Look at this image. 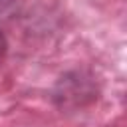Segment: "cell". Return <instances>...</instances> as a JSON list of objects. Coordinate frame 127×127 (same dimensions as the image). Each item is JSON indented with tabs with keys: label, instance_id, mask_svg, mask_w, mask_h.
<instances>
[{
	"label": "cell",
	"instance_id": "1",
	"mask_svg": "<svg viewBox=\"0 0 127 127\" xmlns=\"http://www.w3.org/2000/svg\"><path fill=\"white\" fill-rule=\"evenodd\" d=\"M6 50H8V42H6V36L0 32V60L6 56Z\"/></svg>",
	"mask_w": 127,
	"mask_h": 127
},
{
	"label": "cell",
	"instance_id": "2",
	"mask_svg": "<svg viewBox=\"0 0 127 127\" xmlns=\"http://www.w3.org/2000/svg\"><path fill=\"white\" fill-rule=\"evenodd\" d=\"M12 4H14V0H0V14H2L6 8H10Z\"/></svg>",
	"mask_w": 127,
	"mask_h": 127
}]
</instances>
